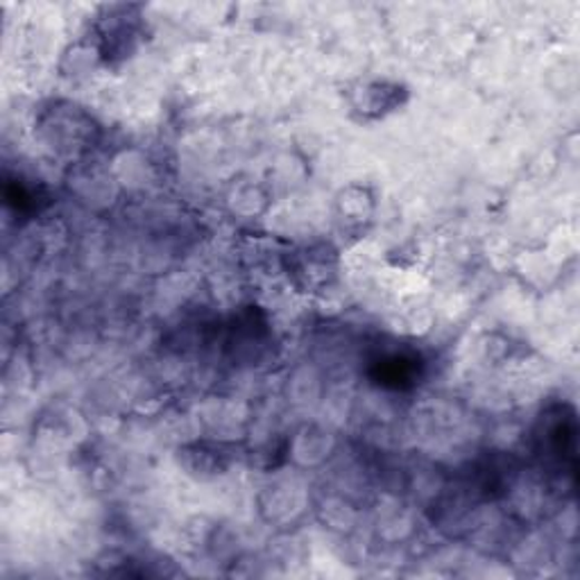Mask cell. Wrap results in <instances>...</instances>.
<instances>
[{
  "label": "cell",
  "instance_id": "cell-2",
  "mask_svg": "<svg viewBox=\"0 0 580 580\" xmlns=\"http://www.w3.org/2000/svg\"><path fill=\"white\" fill-rule=\"evenodd\" d=\"M406 98L404 87L395 85V82H365L354 91L352 105L354 111H358L363 118H383L385 114L395 111L397 107H402Z\"/></svg>",
  "mask_w": 580,
  "mask_h": 580
},
{
  "label": "cell",
  "instance_id": "cell-1",
  "mask_svg": "<svg viewBox=\"0 0 580 580\" xmlns=\"http://www.w3.org/2000/svg\"><path fill=\"white\" fill-rule=\"evenodd\" d=\"M372 379L389 391H406L413 389L422 374V363L415 354L391 352L383 354L372 363Z\"/></svg>",
  "mask_w": 580,
  "mask_h": 580
},
{
  "label": "cell",
  "instance_id": "cell-3",
  "mask_svg": "<svg viewBox=\"0 0 580 580\" xmlns=\"http://www.w3.org/2000/svg\"><path fill=\"white\" fill-rule=\"evenodd\" d=\"M334 252L330 247H306L293 254L291 273L302 288H315L334 277Z\"/></svg>",
  "mask_w": 580,
  "mask_h": 580
}]
</instances>
